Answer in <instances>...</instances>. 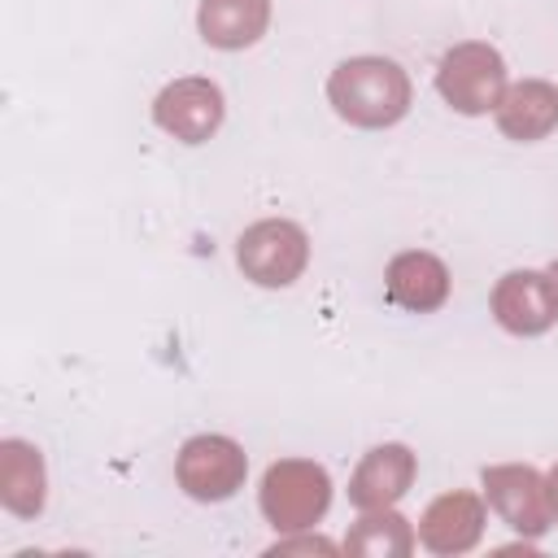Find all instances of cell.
Masks as SVG:
<instances>
[{
    "mask_svg": "<svg viewBox=\"0 0 558 558\" xmlns=\"http://www.w3.org/2000/svg\"><path fill=\"white\" fill-rule=\"evenodd\" d=\"M480 488L488 510L501 514V523L523 536V541H541L554 527V506H549V484L536 466L527 462H497L480 471Z\"/></svg>",
    "mask_w": 558,
    "mask_h": 558,
    "instance_id": "cell-6",
    "label": "cell"
},
{
    "mask_svg": "<svg viewBox=\"0 0 558 558\" xmlns=\"http://www.w3.org/2000/svg\"><path fill=\"white\" fill-rule=\"evenodd\" d=\"M257 506L279 536L314 532V523L331 510V475L314 458H279L262 471Z\"/></svg>",
    "mask_w": 558,
    "mask_h": 558,
    "instance_id": "cell-2",
    "label": "cell"
},
{
    "mask_svg": "<svg viewBox=\"0 0 558 558\" xmlns=\"http://www.w3.org/2000/svg\"><path fill=\"white\" fill-rule=\"evenodd\" d=\"M497 131L514 144H541L545 135L558 131V87L549 78H519L501 92L497 109Z\"/></svg>",
    "mask_w": 558,
    "mask_h": 558,
    "instance_id": "cell-12",
    "label": "cell"
},
{
    "mask_svg": "<svg viewBox=\"0 0 558 558\" xmlns=\"http://www.w3.org/2000/svg\"><path fill=\"white\" fill-rule=\"evenodd\" d=\"M0 506L13 519H39L48 506V466L31 440H0Z\"/></svg>",
    "mask_w": 558,
    "mask_h": 558,
    "instance_id": "cell-13",
    "label": "cell"
},
{
    "mask_svg": "<svg viewBox=\"0 0 558 558\" xmlns=\"http://www.w3.org/2000/svg\"><path fill=\"white\" fill-rule=\"evenodd\" d=\"M414 545H418V532L392 506L362 510V519L349 523L344 532V554H357V558H410Z\"/></svg>",
    "mask_w": 558,
    "mask_h": 558,
    "instance_id": "cell-15",
    "label": "cell"
},
{
    "mask_svg": "<svg viewBox=\"0 0 558 558\" xmlns=\"http://www.w3.org/2000/svg\"><path fill=\"white\" fill-rule=\"evenodd\" d=\"M235 266L257 288H292L310 266V235L292 218H257L235 240Z\"/></svg>",
    "mask_w": 558,
    "mask_h": 558,
    "instance_id": "cell-4",
    "label": "cell"
},
{
    "mask_svg": "<svg viewBox=\"0 0 558 558\" xmlns=\"http://www.w3.org/2000/svg\"><path fill=\"white\" fill-rule=\"evenodd\" d=\"M493 318L510 336H545L558 323V292L549 270H506L493 283Z\"/></svg>",
    "mask_w": 558,
    "mask_h": 558,
    "instance_id": "cell-8",
    "label": "cell"
},
{
    "mask_svg": "<svg viewBox=\"0 0 558 558\" xmlns=\"http://www.w3.org/2000/svg\"><path fill=\"white\" fill-rule=\"evenodd\" d=\"M248 480V453L240 440L218 436V432H201L192 440L179 445L174 458V484L192 497V501H231Z\"/></svg>",
    "mask_w": 558,
    "mask_h": 558,
    "instance_id": "cell-5",
    "label": "cell"
},
{
    "mask_svg": "<svg viewBox=\"0 0 558 558\" xmlns=\"http://www.w3.org/2000/svg\"><path fill=\"white\" fill-rule=\"evenodd\" d=\"M545 270H549V279H554V292H558V257H554V262H549Z\"/></svg>",
    "mask_w": 558,
    "mask_h": 558,
    "instance_id": "cell-18",
    "label": "cell"
},
{
    "mask_svg": "<svg viewBox=\"0 0 558 558\" xmlns=\"http://www.w3.org/2000/svg\"><path fill=\"white\" fill-rule=\"evenodd\" d=\"M327 100L340 122L357 131H388L410 113L414 87H410V74L392 57L362 52V57L340 61L327 74Z\"/></svg>",
    "mask_w": 558,
    "mask_h": 558,
    "instance_id": "cell-1",
    "label": "cell"
},
{
    "mask_svg": "<svg viewBox=\"0 0 558 558\" xmlns=\"http://www.w3.org/2000/svg\"><path fill=\"white\" fill-rule=\"evenodd\" d=\"M270 26V0H201L196 31L218 52L253 48Z\"/></svg>",
    "mask_w": 558,
    "mask_h": 558,
    "instance_id": "cell-14",
    "label": "cell"
},
{
    "mask_svg": "<svg viewBox=\"0 0 558 558\" xmlns=\"http://www.w3.org/2000/svg\"><path fill=\"white\" fill-rule=\"evenodd\" d=\"M384 292L397 310L405 314H436L449 292H453V279H449V266L427 253V248H405L397 253L388 266H384Z\"/></svg>",
    "mask_w": 558,
    "mask_h": 558,
    "instance_id": "cell-11",
    "label": "cell"
},
{
    "mask_svg": "<svg viewBox=\"0 0 558 558\" xmlns=\"http://www.w3.org/2000/svg\"><path fill=\"white\" fill-rule=\"evenodd\" d=\"M227 118V96L205 74H183L153 96V122L179 144H205Z\"/></svg>",
    "mask_w": 558,
    "mask_h": 558,
    "instance_id": "cell-7",
    "label": "cell"
},
{
    "mask_svg": "<svg viewBox=\"0 0 558 558\" xmlns=\"http://www.w3.org/2000/svg\"><path fill=\"white\" fill-rule=\"evenodd\" d=\"M484 523H488V501L480 493L453 488V493H440L418 514V545L436 558H458L484 541Z\"/></svg>",
    "mask_w": 558,
    "mask_h": 558,
    "instance_id": "cell-9",
    "label": "cell"
},
{
    "mask_svg": "<svg viewBox=\"0 0 558 558\" xmlns=\"http://www.w3.org/2000/svg\"><path fill=\"white\" fill-rule=\"evenodd\" d=\"M288 549H336V545H331V541H318V536H314V541L301 536V541H279V545H275V554H288Z\"/></svg>",
    "mask_w": 558,
    "mask_h": 558,
    "instance_id": "cell-16",
    "label": "cell"
},
{
    "mask_svg": "<svg viewBox=\"0 0 558 558\" xmlns=\"http://www.w3.org/2000/svg\"><path fill=\"white\" fill-rule=\"evenodd\" d=\"M506 87H510L506 57L484 39H462L436 61V92L462 118L493 113Z\"/></svg>",
    "mask_w": 558,
    "mask_h": 558,
    "instance_id": "cell-3",
    "label": "cell"
},
{
    "mask_svg": "<svg viewBox=\"0 0 558 558\" xmlns=\"http://www.w3.org/2000/svg\"><path fill=\"white\" fill-rule=\"evenodd\" d=\"M545 484H549V506H554V523H558V462L549 466V475H545Z\"/></svg>",
    "mask_w": 558,
    "mask_h": 558,
    "instance_id": "cell-17",
    "label": "cell"
},
{
    "mask_svg": "<svg viewBox=\"0 0 558 558\" xmlns=\"http://www.w3.org/2000/svg\"><path fill=\"white\" fill-rule=\"evenodd\" d=\"M418 475V458L401 440H384L362 453V462L349 475V506L353 510H384L397 506Z\"/></svg>",
    "mask_w": 558,
    "mask_h": 558,
    "instance_id": "cell-10",
    "label": "cell"
}]
</instances>
